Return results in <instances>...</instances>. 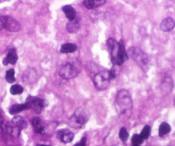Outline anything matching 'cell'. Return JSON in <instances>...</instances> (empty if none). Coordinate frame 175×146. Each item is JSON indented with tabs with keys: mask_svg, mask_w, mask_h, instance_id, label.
Segmentation results:
<instances>
[{
	"mask_svg": "<svg viewBox=\"0 0 175 146\" xmlns=\"http://www.w3.org/2000/svg\"><path fill=\"white\" fill-rule=\"evenodd\" d=\"M62 11H63V13L65 14L67 18L69 20V21L75 19L76 18L75 10H74L72 6H70V5H65V6H63V7H62Z\"/></svg>",
	"mask_w": 175,
	"mask_h": 146,
	"instance_id": "15",
	"label": "cell"
},
{
	"mask_svg": "<svg viewBox=\"0 0 175 146\" xmlns=\"http://www.w3.org/2000/svg\"><path fill=\"white\" fill-rule=\"evenodd\" d=\"M175 22L174 20L170 17H167L164 19L161 23V29L164 32H169L174 28Z\"/></svg>",
	"mask_w": 175,
	"mask_h": 146,
	"instance_id": "12",
	"label": "cell"
},
{
	"mask_svg": "<svg viewBox=\"0 0 175 146\" xmlns=\"http://www.w3.org/2000/svg\"><path fill=\"white\" fill-rule=\"evenodd\" d=\"M11 123H12V126H13V127H18L20 129H25V128H27V127H28L26 121H25L21 116H15V117L12 119Z\"/></svg>",
	"mask_w": 175,
	"mask_h": 146,
	"instance_id": "14",
	"label": "cell"
},
{
	"mask_svg": "<svg viewBox=\"0 0 175 146\" xmlns=\"http://www.w3.org/2000/svg\"><path fill=\"white\" fill-rule=\"evenodd\" d=\"M128 59V54L126 51V49H125V45H124L123 41L121 40L119 42V50L118 53H117V56H116V58L114 61V64L115 65H121L123 64L124 62L126 61H127Z\"/></svg>",
	"mask_w": 175,
	"mask_h": 146,
	"instance_id": "7",
	"label": "cell"
},
{
	"mask_svg": "<svg viewBox=\"0 0 175 146\" xmlns=\"http://www.w3.org/2000/svg\"><path fill=\"white\" fill-rule=\"evenodd\" d=\"M57 138L62 141L63 143H70L72 142V140L74 139V134L69 131V130H66V129H62V130H60L58 131L57 133Z\"/></svg>",
	"mask_w": 175,
	"mask_h": 146,
	"instance_id": "10",
	"label": "cell"
},
{
	"mask_svg": "<svg viewBox=\"0 0 175 146\" xmlns=\"http://www.w3.org/2000/svg\"><path fill=\"white\" fill-rule=\"evenodd\" d=\"M81 71V64L79 61L68 62L61 68L59 75L65 80H70L75 78Z\"/></svg>",
	"mask_w": 175,
	"mask_h": 146,
	"instance_id": "2",
	"label": "cell"
},
{
	"mask_svg": "<svg viewBox=\"0 0 175 146\" xmlns=\"http://www.w3.org/2000/svg\"><path fill=\"white\" fill-rule=\"evenodd\" d=\"M36 146H47V145H44V144H37Z\"/></svg>",
	"mask_w": 175,
	"mask_h": 146,
	"instance_id": "32",
	"label": "cell"
},
{
	"mask_svg": "<svg viewBox=\"0 0 175 146\" xmlns=\"http://www.w3.org/2000/svg\"><path fill=\"white\" fill-rule=\"evenodd\" d=\"M77 45L71 44V43H67L62 45V47L60 49V51L62 53H73V52H75L77 51Z\"/></svg>",
	"mask_w": 175,
	"mask_h": 146,
	"instance_id": "17",
	"label": "cell"
},
{
	"mask_svg": "<svg viewBox=\"0 0 175 146\" xmlns=\"http://www.w3.org/2000/svg\"><path fill=\"white\" fill-rule=\"evenodd\" d=\"M83 5L87 10H92L95 8L94 0H84L83 1Z\"/></svg>",
	"mask_w": 175,
	"mask_h": 146,
	"instance_id": "26",
	"label": "cell"
},
{
	"mask_svg": "<svg viewBox=\"0 0 175 146\" xmlns=\"http://www.w3.org/2000/svg\"><path fill=\"white\" fill-rule=\"evenodd\" d=\"M129 56L133 58L140 67H145L149 62V58L147 55L137 47H131L128 51Z\"/></svg>",
	"mask_w": 175,
	"mask_h": 146,
	"instance_id": "5",
	"label": "cell"
},
{
	"mask_svg": "<svg viewBox=\"0 0 175 146\" xmlns=\"http://www.w3.org/2000/svg\"><path fill=\"white\" fill-rule=\"evenodd\" d=\"M25 104L27 105L28 109H33L36 114H40L45 107V101L35 97H28Z\"/></svg>",
	"mask_w": 175,
	"mask_h": 146,
	"instance_id": "6",
	"label": "cell"
},
{
	"mask_svg": "<svg viewBox=\"0 0 175 146\" xmlns=\"http://www.w3.org/2000/svg\"><path fill=\"white\" fill-rule=\"evenodd\" d=\"M144 141V139L142 138V137L138 134H135L133 135V138H132V143L133 145H140Z\"/></svg>",
	"mask_w": 175,
	"mask_h": 146,
	"instance_id": "24",
	"label": "cell"
},
{
	"mask_svg": "<svg viewBox=\"0 0 175 146\" xmlns=\"http://www.w3.org/2000/svg\"><path fill=\"white\" fill-rule=\"evenodd\" d=\"M171 127L167 123L163 122L161 123L159 127V136L163 137L166 134H167L168 132H170Z\"/></svg>",
	"mask_w": 175,
	"mask_h": 146,
	"instance_id": "20",
	"label": "cell"
},
{
	"mask_svg": "<svg viewBox=\"0 0 175 146\" xmlns=\"http://www.w3.org/2000/svg\"><path fill=\"white\" fill-rule=\"evenodd\" d=\"M37 78V74L34 69H28L25 72L23 75V80L26 82H34V80Z\"/></svg>",
	"mask_w": 175,
	"mask_h": 146,
	"instance_id": "18",
	"label": "cell"
},
{
	"mask_svg": "<svg viewBox=\"0 0 175 146\" xmlns=\"http://www.w3.org/2000/svg\"><path fill=\"white\" fill-rule=\"evenodd\" d=\"M107 0H94V5H95V8L97 7H99V6H102L106 4Z\"/></svg>",
	"mask_w": 175,
	"mask_h": 146,
	"instance_id": "27",
	"label": "cell"
},
{
	"mask_svg": "<svg viewBox=\"0 0 175 146\" xmlns=\"http://www.w3.org/2000/svg\"><path fill=\"white\" fill-rule=\"evenodd\" d=\"M32 125H33V129L35 132L37 133H43L45 132V127H44V124L41 121V120L39 118H33V121H32Z\"/></svg>",
	"mask_w": 175,
	"mask_h": 146,
	"instance_id": "16",
	"label": "cell"
},
{
	"mask_svg": "<svg viewBox=\"0 0 175 146\" xmlns=\"http://www.w3.org/2000/svg\"><path fill=\"white\" fill-rule=\"evenodd\" d=\"M116 102L118 107L122 114L129 115L133 108V102L131 95L127 90H121L117 94Z\"/></svg>",
	"mask_w": 175,
	"mask_h": 146,
	"instance_id": "1",
	"label": "cell"
},
{
	"mask_svg": "<svg viewBox=\"0 0 175 146\" xmlns=\"http://www.w3.org/2000/svg\"><path fill=\"white\" fill-rule=\"evenodd\" d=\"M92 80H93L94 85L97 90L104 91V90L107 89L109 85V81H110L109 71L103 70L95 73V75L92 77Z\"/></svg>",
	"mask_w": 175,
	"mask_h": 146,
	"instance_id": "4",
	"label": "cell"
},
{
	"mask_svg": "<svg viewBox=\"0 0 175 146\" xmlns=\"http://www.w3.org/2000/svg\"><path fill=\"white\" fill-rule=\"evenodd\" d=\"M18 57H17V53L15 49H10L7 56L5 58V60L3 61L4 65H8V64H15V62L17 61Z\"/></svg>",
	"mask_w": 175,
	"mask_h": 146,
	"instance_id": "11",
	"label": "cell"
},
{
	"mask_svg": "<svg viewBox=\"0 0 175 146\" xmlns=\"http://www.w3.org/2000/svg\"><path fill=\"white\" fill-rule=\"evenodd\" d=\"M25 109H28L27 105L24 104H15L12 105L10 108V114H16L20 113L21 111H23Z\"/></svg>",
	"mask_w": 175,
	"mask_h": 146,
	"instance_id": "19",
	"label": "cell"
},
{
	"mask_svg": "<svg viewBox=\"0 0 175 146\" xmlns=\"http://www.w3.org/2000/svg\"><path fill=\"white\" fill-rule=\"evenodd\" d=\"M23 92V87L19 85H13L10 87V93L12 95L21 94Z\"/></svg>",
	"mask_w": 175,
	"mask_h": 146,
	"instance_id": "21",
	"label": "cell"
},
{
	"mask_svg": "<svg viewBox=\"0 0 175 146\" xmlns=\"http://www.w3.org/2000/svg\"><path fill=\"white\" fill-rule=\"evenodd\" d=\"M90 116L89 111L85 108H79L76 109L74 114L69 120L70 126L75 128H80L84 126L85 122L88 121Z\"/></svg>",
	"mask_w": 175,
	"mask_h": 146,
	"instance_id": "3",
	"label": "cell"
},
{
	"mask_svg": "<svg viewBox=\"0 0 175 146\" xmlns=\"http://www.w3.org/2000/svg\"><path fill=\"white\" fill-rule=\"evenodd\" d=\"M107 45L109 50V53H110V56H111V59L112 61H114L116 56H117V53H118L119 50V43L116 42L115 39L110 38L108 39L107 41Z\"/></svg>",
	"mask_w": 175,
	"mask_h": 146,
	"instance_id": "9",
	"label": "cell"
},
{
	"mask_svg": "<svg viewBox=\"0 0 175 146\" xmlns=\"http://www.w3.org/2000/svg\"><path fill=\"white\" fill-rule=\"evenodd\" d=\"M6 16H0V30L5 28V23Z\"/></svg>",
	"mask_w": 175,
	"mask_h": 146,
	"instance_id": "29",
	"label": "cell"
},
{
	"mask_svg": "<svg viewBox=\"0 0 175 146\" xmlns=\"http://www.w3.org/2000/svg\"><path fill=\"white\" fill-rule=\"evenodd\" d=\"M5 121H4V118H3V116L0 114V128L3 130V128L5 127Z\"/></svg>",
	"mask_w": 175,
	"mask_h": 146,
	"instance_id": "31",
	"label": "cell"
},
{
	"mask_svg": "<svg viewBox=\"0 0 175 146\" xmlns=\"http://www.w3.org/2000/svg\"><path fill=\"white\" fill-rule=\"evenodd\" d=\"M74 146H86V138L85 137L82 138V139H81V141L79 142V143H77Z\"/></svg>",
	"mask_w": 175,
	"mask_h": 146,
	"instance_id": "30",
	"label": "cell"
},
{
	"mask_svg": "<svg viewBox=\"0 0 175 146\" xmlns=\"http://www.w3.org/2000/svg\"><path fill=\"white\" fill-rule=\"evenodd\" d=\"M5 30L9 31V32H12V33H15L21 30V25L20 23L14 18L10 17V16H6L5 23Z\"/></svg>",
	"mask_w": 175,
	"mask_h": 146,
	"instance_id": "8",
	"label": "cell"
},
{
	"mask_svg": "<svg viewBox=\"0 0 175 146\" xmlns=\"http://www.w3.org/2000/svg\"><path fill=\"white\" fill-rule=\"evenodd\" d=\"M109 75L110 80H113V79H114V78L116 77V73H115V68H112L109 71Z\"/></svg>",
	"mask_w": 175,
	"mask_h": 146,
	"instance_id": "28",
	"label": "cell"
},
{
	"mask_svg": "<svg viewBox=\"0 0 175 146\" xmlns=\"http://www.w3.org/2000/svg\"><path fill=\"white\" fill-rule=\"evenodd\" d=\"M150 135V127L149 126H145L143 128L142 132L140 133V136L142 137L143 139H147Z\"/></svg>",
	"mask_w": 175,
	"mask_h": 146,
	"instance_id": "23",
	"label": "cell"
},
{
	"mask_svg": "<svg viewBox=\"0 0 175 146\" xmlns=\"http://www.w3.org/2000/svg\"><path fill=\"white\" fill-rule=\"evenodd\" d=\"M119 137L122 140V141H127L128 138V132L127 131V129L125 127H122L121 128L120 130V132H119Z\"/></svg>",
	"mask_w": 175,
	"mask_h": 146,
	"instance_id": "25",
	"label": "cell"
},
{
	"mask_svg": "<svg viewBox=\"0 0 175 146\" xmlns=\"http://www.w3.org/2000/svg\"><path fill=\"white\" fill-rule=\"evenodd\" d=\"M81 28V24L78 19H74L69 21L68 23H67L66 28L67 31L70 33H75L79 31V29Z\"/></svg>",
	"mask_w": 175,
	"mask_h": 146,
	"instance_id": "13",
	"label": "cell"
},
{
	"mask_svg": "<svg viewBox=\"0 0 175 146\" xmlns=\"http://www.w3.org/2000/svg\"><path fill=\"white\" fill-rule=\"evenodd\" d=\"M5 79L9 83H14L15 78V70L14 69H10L6 72L5 75Z\"/></svg>",
	"mask_w": 175,
	"mask_h": 146,
	"instance_id": "22",
	"label": "cell"
}]
</instances>
